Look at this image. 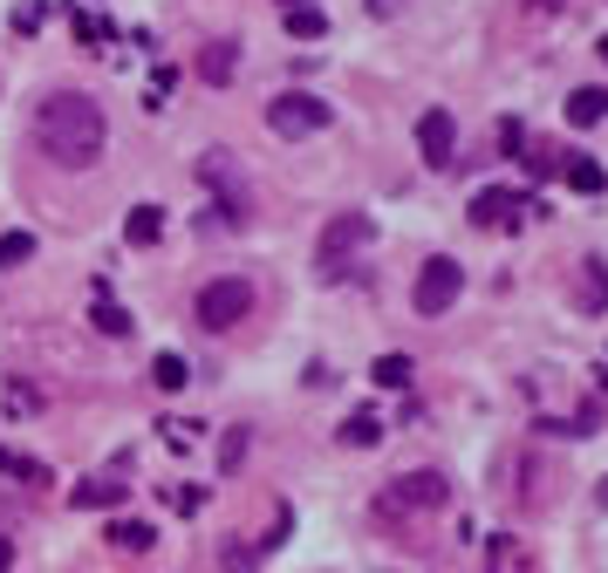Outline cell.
Here are the masks:
<instances>
[{
	"mask_svg": "<svg viewBox=\"0 0 608 573\" xmlns=\"http://www.w3.org/2000/svg\"><path fill=\"white\" fill-rule=\"evenodd\" d=\"M35 137L41 150L56 158L62 171H83L104 158V144H110V123H104V102L83 96V89H56V96H41L35 102Z\"/></svg>",
	"mask_w": 608,
	"mask_h": 573,
	"instance_id": "1",
	"label": "cell"
},
{
	"mask_svg": "<svg viewBox=\"0 0 608 573\" xmlns=\"http://www.w3.org/2000/svg\"><path fill=\"white\" fill-rule=\"evenodd\" d=\"M363 246H376V219H369V212H336V219L321 225V240H315V267H321V280H342L349 259H356Z\"/></svg>",
	"mask_w": 608,
	"mask_h": 573,
	"instance_id": "2",
	"label": "cell"
},
{
	"mask_svg": "<svg viewBox=\"0 0 608 573\" xmlns=\"http://www.w3.org/2000/svg\"><path fill=\"white\" fill-rule=\"evenodd\" d=\"M192 315H198V328H206V334L240 328V321L253 315V280H240V273L206 280V286H198V301H192Z\"/></svg>",
	"mask_w": 608,
	"mask_h": 573,
	"instance_id": "3",
	"label": "cell"
},
{
	"mask_svg": "<svg viewBox=\"0 0 608 573\" xmlns=\"http://www.w3.org/2000/svg\"><path fill=\"white\" fill-rule=\"evenodd\" d=\"M445 505V478L438 472H403L376 491V519H417V512H438Z\"/></svg>",
	"mask_w": 608,
	"mask_h": 573,
	"instance_id": "4",
	"label": "cell"
},
{
	"mask_svg": "<svg viewBox=\"0 0 608 573\" xmlns=\"http://www.w3.org/2000/svg\"><path fill=\"white\" fill-rule=\"evenodd\" d=\"M526 212H540V219H547V205H540V198H526V192H513V185H486V192H472V225H478V232H520Z\"/></svg>",
	"mask_w": 608,
	"mask_h": 573,
	"instance_id": "5",
	"label": "cell"
},
{
	"mask_svg": "<svg viewBox=\"0 0 608 573\" xmlns=\"http://www.w3.org/2000/svg\"><path fill=\"white\" fill-rule=\"evenodd\" d=\"M459 294H465V267H459V259H445V253H438V259H424V273H417V286H411L417 315H424V321H438Z\"/></svg>",
	"mask_w": 608,
	"mask_h": 573,
	"instance_id": "6",
	"label": "cell"
},
{
	"mask_svg": "<svg viewBox=\"0 0 608 573\" xmlns=\"http://www.w3.org/2000/svg\"><path fill=\"white\" fill-rule=\"evenodd\" d=\"M321 123H328V102L308 96V89H288V96L267 102V130H273V137H315Z\"/></svg>",
	"mask_w": 608,
	"mask_h": 573,
	"instance_id": "7",
	"label": "cell"
},
{
	"mask_svg": "<svg viewBox=\"0 0 608 573\" xmlns=\"http://www.w3.org/2000/svg\"><path fill=\"white\" fill-rule=\"evenodd\" d=\"M417 150H424V164H451V150H459V130H451V117L445 110H424L417 117Z\"/></svg>",
	"mask_w": 608,
	"mask_h": 573,
	"instance_id": "8",
	"label": "cell"
},
{
	"mask_svg": "<svg viewBox=\"0 0 608 573\" xmlns=\"http://www.w3.org/2000/svg\"><path fill=\"white\" fill-rule=\"evenodd\" d=\"M574 307L608 315V267H601V259H581V273H574Z\"/></svg>",
	"mask_w": 608,
	"mask_h": 573,
	"instance_id": "9",
	"label": "cell"
},
{
	"mask_svg": "<svg viewBox=\"0 0 608 573\" xmlns=\"http://www.w3.org/2000/svg\"><path fill=\"white\" fill-rule=\"evenodd\" d=\"M281 21H288L294 41H321V35H328V14L308 8V0H281Z\"/></svg>",
	"mask_w": 608,
	"mask_h": 573,
	"instance_id": "10",
	"label": "cell"
},
{
	"mask_svg": "<svg viewBox=\"0 0 608 573\" xmlns=\"http://www.w3.org/2000/svg\"><path fill=\"white\" fill-rule=\"evenodd\" d=\"M561 178H568V185H574L581 198H601V192H608V171H601L595 158H574V150L561 158Z\"/></svg>",
	"mask_w": 608,
	"mask_h": 573,
	"instance_id": "11",
	"label": "cell"
},
{
	"mask_svg": "<svg viewBox=\"0 0 608 573\" xmlns=\"http://www.w3.org/2000/svg\"><path fill=\"white\" fill-rule=\"evenodd\" d=\"M117 499H123V485H117V478H83V485L69 491V505H75V512H110Z\"/></svg>",
	"mask_w": 608,
	"mask_h": 573,
	"instance_id": "12",
	"label": "cell"
},
{
	"mask_svg": "<svg viewBox=\"0 0 608 573\" xmlns=\"http://www.w3.org/2000/svg\"><path fill=\"white\" fill-rule=\"evenodd\" d=\"M233 69H240V56H233V41H206L198 48V75H206V83H233Z\"/></svg>",
	"mask_w": 608,
	"mask_h": 573,
	"instance_id": "13",
	"label": "cell"
},
{
	"mask_svg": "<svg viewBox=\"0 0 608 573\" xmlns=\"http://www.w3.org/2000/svg\"><path fill=\"white\" fill-rule=\"evenodd\" d=\"M123 240H131V246H158V240H165V212H158V205H131Z\"/></svg>",
	"mask_w": 608,
	"mask_h": 573,
	"instance_id": "14",
	"label": "cell"
},
{
	"mask_svg": "<svg viewBox=\"0 0 608 573\" xmlns=\"http://www.w3.org/2000/svg\"><path fill=\"white\" fill-rule=\"evenodd\" d=\"M384 416H376V410H356V416H349V424H342V444L349 451H369V444H384Z\"/></svg>",
	"mask_w": 608,
	"mask_h": 573,
	"instance_id": "15",
	"label": "cell"
},
{
	"mask_svg": "<svg viewBox=\"0 0 608 573\" xmlns=\"http://www.w3.org/2000/svg\"><path fill=\"white\" fill-rule=\"evenodd\" d=\"M104 539L117 546V553H144V546L158 539V533H150L144 519H110V526H104Z\"/></svg>",
	"mask_w": 608,
	"mask_h": 573,
	"instance_id": "16",
	"label": "cell"
},
{
	"mask_svg": "<svg viewBox=\"0 0 608 573\" xmlns=\"http://www.w3.org/2000/svg\"><path fill=\"white\" fill-rule=\"evenodd\" d=\"M608 117V89H574L568 96V123L574 130H588V123H601Z\"/></svg>",
	"mask_w": 608,
	"mask_h": 573,
	"instance_id": "17",
	"label": "cell"
},
{
	"mask_svg": "<svg viewBox=\"0 0 608 573\" xmlns=\"http://www.w3.org/2000/svg\"><path fill=\"white\" fill-rule=\"evenodd\" d=\"M0 472L21 478V485H48V464H41V458H28V451H14V444H0Z\"/></svg>",
	"mask_w": 608,
	"mask_h": 573,
	"instance_id": "18",
	"label": "cell"
},
{
	"mask_svg": "<svg viewBox=\"0 0 608 573\" xmlns=\"http://www.w3.org/2000/svg\"><path fill=\"white\" fill-rule=\"evenodd\" d=\"M75 41H83V48H96V56H104V48L117 41V21H110V14H75Z\"/></svg>",
	"mask_w": 608,
	"mask_h": 573,
	"instance_id": "19",
	"label": "cell"
},
{
	"mask_svg": "<svg viewBox=\"0 0 608 573\" xmlns=\"http://www.w3.org/2000/svg\"><path fill=\"white\" fill-rule=\"evenodd\" d=\"M376 389H411V376H417V362L411 355H376Z\"/></svg>",
	"mask_w": 608,
	"mask_h": 573,
	"instance_id": "20",
	"label": "cell"
},
{
	"mask_svg": "<svg viewBox=\"0 0 608 573\" xmlns=\"http://www.w3.org/2000/svg\"><path fill=\"white\" fill-rule=\"evenodd\" d=\"M89 321H96V328H104V334H110V342H123V334H131V315H123V307H117V301L104 294V286H96V315H89Z\"/></svg>",
	"mask_w": 608,
	"mask_h": 573,
	"instance_id": "21",
	"label": "cell"
},
{
	"mask_svg": "<svg viewBox=\"0 0 608 573\" xmlns=\"http://www.w3.org/2000/svg\"><path fill=\"white\" fill-rule=\"evenodd\" d=\"M150 382H158L165 397H171V389L192 382V362H185V355H158V362H150Z\"/></svg>",
	"mask_w": 608,
	"mask_h": 573,
	"instance_id": "22",
	"label": "cell"
},
{
	"mask_svg": "<svg viewBox=\"0 0 608 573\" xmlns=\"http://www.w3.org/2000/svg\"><path fill=\"white\" fill-rule=\"evenodd\" d=\"M158 430H165V444H171V451H192V444H198V430H206V424H192V416H165Z\"/></svg>",
	"mask_w": 608,
	"mask_h": 573,
	"instance_id": "23",
	"label": "cell"
},
{
	"mask_svg": "<svg viewBox=\"0 0 608 573\" xmlns=\"http://www.w3.org/2000/svg\"><path fill=\"white\" fill-rule=\"evenodd\" d=\"M561 158H568V150H554V144H534V150H526V171H534V178H561Z\"/></svg>",
	"mask_w": 608,
	"mask_h": 573,
	"instance_id": "24",
	"label": "cell"
},
{
	"mask_svg": "<svg viewBox=\"0 0 608 573\" xmlns=\"http://www.w3.org/2000/svg\"><path fill=\"white\" fill-rule=\"evenodd\" d=\"M35 259V232H0V267H21Z\"/></svg>",
	"mask_w": 608,
	"mask_h": 573,
	"instance_id": "25",
	"label": "cell"
},
{
	"mask_svg": "<svg viewBox=\"0 0 608 573\" xmlns=\"http://www.w3.org/2000/svg\"><path fill=\"white\" fill-rule=\"evenodd\" d=\"M246 444H253L246 430H226V444H219V472H226V478H233L240 464H246Z\"/></svg>",
	"mask_w": 608,
	"mask_h": 573,
	"instance_id": "26",
	"label": "cell"
},
{
	"mask_svg": "<svg viewBox=\"0 0 608 573\" xmlns=\"http://www.w3.org/2000/svg\"><path fill=\"white\" fill-rule=\"evenodd\" d=\"M165 505L171 512H198L206 505V485H165Z\"/></svg>",
	"mask_w": 608,
	"mask_h": 573,
	"instance_id": "27",
	"label": "cell"
},
{
	"mask_svg": "<svg viewBox=\"0 0 608 573\" xmlns=\"http://www.w3.org/2000/svg\"><path fill=\"white\" fill-rule=\"evenodd\" d=\"M499 150H506V158H526V130H520V117L499 123Z\"/></svg>",
	"mask_w": 608,
	"mask_h": 573,
	"instance_id": "28",
	"label": "cell"
},
{
	"mask_svg": "<svg viewBox=\"0 0 608 573\" xmlns=\"http://www.w3.org/2000/svg\"><path fill=\"white\" fill-rule=\"evenodd\" d=\"M171 89H179V69H150V102H144V110H158Z\"/></svg>",
	"mask_w": 608,
	"mask_h": 573,
	"instance_id": "29",
	"label": "cell"
},
{
	"mask_svg": "<svg viewBox=\"0 0 608 573\" xmlns=\"http://www.w3.org/2000/svg\"><path fill=\"white\" fill-rule=\"evenodd\" d=\"M8 410H14V416H28V410H41V397H35L28 382H8Z\"/></svg>",
	"mask_w": 608,
	"mask_h": 573,
	"instance_id": "30",
	"label": "cell"
},
{
	"mask_svg": "<svg viewBox=\"0 0 608 573\" xmlns=\"http://www.w3.org/2000/svg\"><path fill=\"white\" fill-rule=\"evenodd\" d=\"M41 21H48V8H41V0H28V8H21V14H14V28H21V35H35V28H41Z\"/></svg>",
	"mask_w": 608,
	"mask_h": 573,
	"instance_id": "31",
	"label": "cell"
},
{
	"mask_svg": "<svg viewBox=\"0 0 608 573\" xmlns=\"http://www.w3.org/2000/svg\"><path fill=\"white\" fill-rule=\"evenodd\" d=\"M493 560H499V566H513V573L526 566V553H520V546H513V539H493Z\"/></svg>",
	"mask_w": 608,
	"mask_h": 573,
	"instance_id": "32",
	"label": "cell"
},
{
	"mask_svg": "<svg viewBox=\"0 0 608 573\" xmlns=\"http://www.w3.org/2000/svg\"><path fill=\"white\" fill-rule=\"evenodd\" d=\"M226 573H253V546H226Z\"/></svg>",
	"mask_w": 608,
	"mask_h": 573,
	"instance_id": "33",
	"label": "cell"
},
{
	"mask_svg": "<svg viewBox=\"0 0 608 573\" xmlns=\"http://www.w3.org/2000/svg\"><path fill=\"white\" fill-rule=\"evenodd\" d=\"M526 8H534V14H561L568 0H526Z\"/></svg>",
	"mask_w": 608,
	"mask_h": 573,
	"instance_id": "34",
	"label": "cell"
},
{
	"mask_svg": "<svg viewBox=\"0 0 608 573\" xmlns=\"http://www.w3.org/2000/svg\"><path fill=\"white\" fill-rule=\"evenodd\" d=\"M8 566H14V546H8V539H0V573H8Z\"/></svg>",
	"mask_w": 608,
	"mask_h": 573,
	"instance_id": "35",
	"label": "cell"
},
{
	"mask_svg": "<svg viewBox=\"0 0 608 573\" xmlns=\"http://www.w3.org/2000/svg\"><path fill=\"white\" fill-rule=\"evenodd\" d=\"M363 8H369V14H390V8H397V0H363Z\"/></svg>",
	"mask_w": 608,
	"mask_h": 573,
	"instance_id": "36",
	"label": "cell"
},
{
	"mask_svg": "<svg viewBox=\"0 0 608 573\" xmlns=\"http://www.w3.org/2000/svg\"><path fill=\"white\" fill-rule=\"evenodd\" d=\"M595 505H601V512H608V478H601V491H595Z\"/></svg>",
	"mask_w": 608,
	"mask_h": 573,
	"instance_id": "37",
	"label": "cell"
},
{
	"mask_svg": "<svg viewBox=\"0 0 608 573\" xmlns=\"http://www.w3.org/2000/svg\"><path fill=\"white\" fill-rule=\"evenodd\" d=\"M595 48H601V62H608V35H601V41H595Z\"/></svg>",
	"mask_w": 608,
	"mask_h": 573,
	"instance_id": "38",
	"label": "cell"
}]
</instances>
